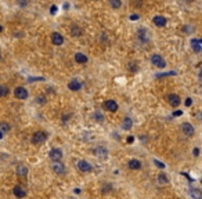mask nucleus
I'll return each instance as SVG.
<instances>
[{
  "label": "nucleus",
  "instance_id": "1a4fd4ad",
  "mask_svg": "<svg viewBox=\"0 0 202 199\" xmlns=\"http://www.w3.org/2000/svg\"><path fill=\"white\" fill-rule=\"evenodd\" d=\"M76 166H78V169L80 172H85V173L92 170V165L89 162H86V160H79V162L76 163Z\"/></svg>",
  "mask_w": 202,
  "mask_h": 199
},
{
  "label": "nucleus",
  "instance_id": "c756f323",
  "mask_svg": "<svg viewBox=\"0 0 202 199\" xmlns=\"http://www.w3.org/2000/svg\"><path fill=\"white\" fill-rule=\"evenodd\" d=\"M57 10H58V9H57V6H51L50 13H51V14H55V13H57Z\"/></svg>",
  "mask_w": 202,
  "mask_h": 199
},
{
  "label": "nucleus",
  "instance_id": "20e7f679",
  "mask_svg": "<svg viewBox=\"0 0 202 199\" xmlns=\"http://www.w3.org/2000/svg\"><path fill=\"white\" fill-rule=\"evenodd\" d=\"M152 22H154V25H155V26L163 28V26H166L168 19H166V17H163V15H155V17L152 18Z\"/></svg>",
  "mask_w": 202,
  "mask_h": 199
},
{
  "label": "nucleus",
  "instance_id": "72a5a7b5",
  "mask_svg": "<svg viewBox=\"0 0 202 199\" xmlns=\"http://www.w3.org/2000/svg\"><path fill=\"white\" fill-rule=\"evenodd\" d=\"M193 152H194V156H198V155H199V149H198V148H194Z\"/></svg>",
  "mask_w": 202,
  "mask_h": 199
},
{
  "label": "nucleus",
  "instance_id": "6ab92c4d",
  "mask_svg": "<svg viewBox=\"0 0 202 199\" xmlns=\"http://www.w3.org/2000/svg\"><path fill=\"white\" fill-rule=\"evenodd\" d=\"M17 174H18L19 177H25L28 174V169L27 166H24V165H19V166H17Z\"/></svg>",
  "mask_w": 202,
  "mask_h": 199
},
{
  "label": "nucleus",
  "instance_id": "0eeeda50",
  "mask_svg": "<svg viewBox=\"0 0 202 199\" xmlns=\"http://www.w3.org/2000/svg\"><path fill=\"white\" fill-rule=\"evenodd\" d=\"M104 108H105L108 112H116V111H118V104H116V101H114V100H107L105 102H104Z\"/></svg>",
  "mask_w": 202,
  "mask_h": 199
},
{
  "label": "nucleus",
  "instance_id": "ddd939ff",
  "mask_svg": "<svg viewBox=\"0 0 202 199\" xmlns=\"http://www.w3.org/2000/svg\"><path fill=\"white\" fill-rule=\"evenodd\" d=\"M53 170H54V173H57V174H64L65 173L64 165H62L60 160H57V162L53 163Z\"/></svg>",
  "mask_w": 202,
  "mask_h": 199
},
{
  "label": "nucleus",
  "instance_id": "c9c22d12",
  "mask_svg": "<svg viewBox=\"0 0 202 199\" xmlns=\"http://www.w3.org/2000/svg\"><path fill=\"white\" fill-rule=\"evenodd\" d=\"M181 113H183V112H181V111H176V112H175V116H180Z\"/></svg>",
  "mask_w": 202,
  "mask_h": 199
},
{
  "label": "nucleus",
  "instance_id": "ea45409f",
  "mask_svg": "<svg viewBox=\"0 0 202 199\" xmlns=\"http://www.w3.org/2000/svg\"><path fill=\"white\" fill-rule=\"evenodd\" d=\"M201 76H202V69H201Z\"/></svg>",
  "mask_w": 202,
  "mask_h": 199
},
{
  "label": "nucleus",
  "instance_id": "9b49d317",
  "mask_svg": "<svg viewBox=\"0 0 202 199\" xmlns=\"http://www.w3.org/2000/svg\"><path fill=\"white\" fill-rule=\"evenodd\" d=\"M68 89L72 91H79L82 89V84H80V82L78 79H72V80L68 83Z\"/></svg>",
  "mask_w": 202,
  "mask_h": 199
},
{
  "label": "nucleus",
  "instance_id": "a211bd4d",
  "mask_svg": "<svg viewBox=\"0 0 202 199\" xmlns=\"http://www.w3.org/2000/svg\"><path fill=\"white\" fill-rule=\"evenodd\" d=\"M69 32H71V35L75 37H78V36H82V29L78 26V25H72L71 26V29H69Z\"/></svg>",
  "mask_w": 202,
  "mask_h": 199
},
{
  "label": "nucleus",
  "instance_id": "4c0bfd02",
  "mask_svg": "<svg viewBox=\"0 0 202 199\" xmlns=\"http://www.w3.org/2000/svg\"><path fill=\"white\" fill-rule=\"evenodd\" d=\"M1 31H3V26H1V25H0V32H1Z\"/></svg>",
  "mask_w": 202,
  "mask_h": 199
},
{
  "label": "nucleus",
  "instance_id": "aec40b11",
  "mask_svg": "<svg viewBox=\"0 0 202 199\" xmlns=\"http://www.w3.org/2000/svg\"><path fill=\"white\" fill-rule=\"evenodd\" d=\"M190 195H191V198L193 199H202V192L197 188H193V190H190Z\"/></svg>",
  "mask_w": 202,
  "mask_h": 199
},
{
  "label": "nucleus",
  "instance_id": "7ed1b4c3",
  "mask_svg": "<svg viewBox=\"0 0 202 199\" xmlns=\"http://www.w3.org/2000/svg\"><path fill=\"white\" fill-rule=\"evenodd\" d=\"M166 100H168V102H169L170 107H173V108H176V107H179L180 102H181V100H180V97L177 94H175V93H172V94H169L168 97H166Z\"/></svg>",
  "mask_w": 202,
  "mask_h": 199
},
{
  "label": "nucleus",
  "instance_id": "a19ab883",
  "mask_svg": "<svg viewBox=\"0 0 202 199\" xmlns=\"http://www.w3.org/2000/svg\"><path fill=\"white\" fill-rule=\"evenodd\" d=\"M0 58H1V54H0Z\"/></svg>",
  "mask_w": 202,
  "mask_h": 199
},
{
  "label": "nucleus",
  "instance_id": "f257e3e1",
  "mask_svg": "<svg viewBox=\"0 0 202 199\" xmlns=\"http://www.w3.org/2000/svg\"><path fill=\"white\" fill-rule=\"evenodd\" d=\"M151 64L156 68H165L166 67V61L163 59V57L159 54H152L151 55Z\"/></svg>",
  "mask_w": 202,
  "mask_h": 199
},
{
  "label": "nucleus",
  "instance_id": "f704fd0d",
  "mask_svg": "<svg viewBox=\"0 0 202 199\" xmlns=\"http://www.w3.org/2000/svg\"><path fill=\"white\" fill-rule=\"evenodd\" d=\"M133 141H134V137L133 136H129L128 137V142H129V144H130V142H133Z\"/></svg>",
  "mask_w": 202,
  "mask_h": 199
},
{
  "label": "nucleus",
  "instance_id": "2f4dec72",
  "mask_svg": "<svg viewBox=\"0 0 202 199\" xmlns=\"http://www.w3.org/2000/svg\"><path fill=\"white\" fill-rule=\"evenodd\" d=\"M191 104H193V100H191V98H187V100H186V105H187V107H190Z\"/></svg>",
  "mask_w": 202,
  "mask_h": 199
},
{
  "label": "nucleus",
  "instance_id": "423d86ee",
  "mask_svg": "<svg viewBox=\"0 0 202 199\" xmlns=\"http://www.w3.org/2000/svg\"><path fill=\"white\" fill-rule=\"evenodd\" d=\"M49 156H50V159L53 160V162L61 160V158H62V151H61V149H58V148H53V149L50 151Z\"/></svg>",
  "mask_w": 202,
  "mask_h": 199
},
{
  "label": "nucleus",
  "instance_id": "f8f14e48",
  "mask_svg": "<svg viewBox=\"0 0 202 199\" xmlns=\"http://www.w3.org/2000/svg\"><path fill=\"white\" fill-rule=\"evenodd\" d=\"M137 37L140 39L141 43H145L148 40V31L147 29H144V28H140L137 31Z\"/></svg>",
  "mask_w": 202,
  "mask_h": 199
},
{
  "label": "nucleus",
  "instance_id": "9d476101",
  "mask_svg": "<svg viewBox=\"0 0 202 199\" xmlns=\"http://www.w3.org/2000/svg\"><path fill=\"white\" fill-rule=\"evenodd\" d=\"M181 131H183L184 134H186V136H194V127L191 126V125H190V123H183V125H181Z\"/></svg>",
  "mask_w": 202,
  "mask_h": 199
},
{
  "label": "nucleus",
  "instance_id": "dca6fc26",
  "mask_svg": "<svg viewBox=\"0 0 202 199\" xmlns=\"http://www.w3.org/2000/svg\"><path fill=\"white\" fill-rule=\"evenodd\" d=\"M75 61L78 64H86L89 61V58H87V55H85L83 53H76L75 54Z\"/></svg>",
  "mask_w": 202,
  "mask_h": 199
},
{
  "label": "nucleus",
  "instance_id": "f03ea898",
  "mask_svg": "<svg viewBox=\"0 0 202 199\" xmlns=\"http://www.w3.org/2000/svg\"><path fill=\"white\" fill-rule=\"evenodd\" d=\"M47 137H49V134L44 133V131H36L32 136V142L33 144H42V142H44L47 140Z\"/></svg>",
  "mask_w": 202,
  "mask_h": 199
},
{
  "label": "nucleus",
  "instance_id": "79ce46f5",
  "mask_svg": "<svg viewBox=\"0 0 202 199\" xmlns=\"http://www.w3.org/2000/svg\"><path fill=\"white\" fill-rule=\"evenodd\" d=\"M201 184H202V180H201Z\"/></svg>",
  "mask_w": 202,
  "mask_h": 199
},
{
  "label": "nucleus",
  "instance_id": "412c9836",
  "mask_svg": "<svg viewBox=\"0 0 202 199\" xmlns=\"http://www.w3.org/2000/svg\"><path fill=\"white\" fill-rule=\"evenodd\" d=\"M191 47L194 49V51H201V50H202V46H201V42H199V39H193V40H191Z\"/></svg>",
  "mask_w": 202,
  "mask_h": 199
},
{
  "label": "nucleus",
  "instance_id": "f3484780",
  "mask_svg": "<svg viewBox=\"0 0 202 199\" xmlns=\"http://www.w3.org/2000/svg\"><path fill=\"white\" fill-rule=\"evenodd\" d=\"M129 168L132 169V170H138V169L141 168V162L137 160V159H130L129 160Z\"/></svg>",
  "mask_w": 202,
  "mask_h": 199
},
{
  "label": "nucleus",
  "instance_id": "2eb2a0df",
  "mask_svg": "<svg viewBox=\"0 0 202 199\" xmlns=\"http://www.w3.org/2000/svg\"><path fill=\"white\" fill-rule=\"evenodd\" d=\"M14 195L17 196V198H24L25 195H27V192H25V190H24L21 185H15L14 187V190H13Z\"/></svg>",
  "mask_w": 202,
  "mask_h": 199
},
{
  "label": "nucleus",
  "instance_id": "e433bc0d",
  "mask_svg": "<svg viewBox=\"0 0 202 199\" xmlns=\"http://www.w3.org/2000/svg\"><path fill=\"white\" fill-rule=\"evenodd\" d=\"M3 134H4V133H1V131H0V140L3 138Z\"/></svg>",
  "mask_w": 202,
  "mask_h": 199
},
{
  "label": "nucleus",
  "instance_id": "393cba45",
  "mask_svg": "<svg viewBox=\"0 0 202 199\" xmlns=\"http://www.w3.org/2000/svg\"><path fill=\"white\" fill-rule=\"evenodd\" d=\"M9 130H10L9 123H4V122L0 123V131H1V133H9Z\"/></svg>",
  "mask_w": 202,
  "mask_h": 199
},
{
  "label": "nucleus",
  "instance_id": "5701e85b",
  "mask_svg": "<svg viewBox=\"0 0 202 199\" xmlns=\"http://www.w3.org/2000/svg\"><path fill=\"white\" fill-rule=\"evenodd\" d=\"M10 93L9 87L4 86V84H0V97H7Z\"/></svg>",
  "mask_w": 202,
  "mask_h": 199
},
{
  "label": "nucleus",
  "instance_id": "6e6552de",
  "mask_svg": "<svg viewBox=\"0 0 202 199\" xmlns=\"http://www.w3.org/2000/svg\"><path fill=\"white\" fill-rule=\"evenodd\" d=\"M51 42H53V44H55V46H61L64 43V37H62L61 33L54 32V33H51Z\"/></svg>",
  "mask_w": 202,
  "mask_h": 199
},
{
  "label": "nucleus",
  "instance_id": "7c9ffc66",
  "mask_svg": "<svg viewBox=\"0 0 202 199\" xmlns=\"http://www.w3.org/2000/svg\"><path fill=\"white\" fill-rule=\"evenodd\" d=\"M18 4L19 6H27L28 1H27V0H18Z\"/></svg>",
  "mask_w": 202,
  "mask_h": 199
},
{
  "label": "nucleus",
  "instance_id": "cd10ccee",
  "mask_svg": "<svg viewBox=\"0 0 202 199\" xmlns=\"http://www.w3.org/2000/svg\"><path fill=\"white\" fill-rule=\"evenodd\" d=\"M94 118H96L97 120H98V122H102V119H104V118H102V115H100L98 112L94 113Z\"/></svg>",
  "mask_w": 202,
  "mask_h": 199
},
{
  "label": "nucleus",
  "instance_id": "b1692460",
  "mask_svg": "<svg viewBox=\"0 0 202 199\" xmlns=\"http://www.w3.org/2000/svg\"><path fill=\"white\" fill-rule=\"evenodd\" d=\"M110 4L112 9H120L122 6V0H110Z\"/></svg>",
  "mask_w": 202,
  "mask_h": 199
},
{
  "label": "nucleus",
  "instance_id": "4be33fe9",
  "mask_svg": "<svg viewBox=\"0 0 202 199\" xmlns=\"http://www.w3.org/2000/svg\"><path fill=\"white\" fill-rule=\"evenodd\" d=\"M133 126V120L130 118H125L123 119V123H122V127H123L125 130H130Z\"/></svg>",
  "mask_w": 202,
  "mask_h": 199
},
{
  "label": "nucleus",
  "instance_id": "c85d7f7f",
  "mask_svg": "<svg viewBox=\"0 0 202 199\" xmlns=\"http://www.w3.org/2000/svg\"><path fill=\"white\" fill-rule=\"evenodd\" d=\"M37 102H39V104H44V102H46V100H44V97H43V95H40V97L37 98Z\"/></svg>",
  "mask_w": 202,
  "mask_h": 199
},
{
  "label": "nucleus",
  "instance_id": "39448f33",
  "mask_svg": "<svg viewBox=\"0 0 202 199\" xmlns=\"http://www.w3.org/2000/svg\"><path fill=\"white\" fill-rule=\"evenodd\" d=\"M14 95H15L18 100H27L28 98V90L19 86V87H17V89L14 90Z\"/></svg>",
  "mask_w": 202,
  "mask_h": 199
},
{
  "label": "nucleus",
  "instance_id": "473e14b6",
  "mask_svg": "<svg viewBox=\"0 0 202 199\" xmlns=\"http://www.w3.org/2000/svg\"><path fill=\"white\" fill-rule=\"evenodd\" d=\"M130 19H132V21H134V19H138V15H137V14H133V15H130Z\"/></svg>",
  "mask_w": 202,
  "mask_h": 199
},
{
  "label": "nucleus",
  "instance_id": "58836bf2",
  "mask_svg": "<svg viewBox=\"0 0 202 199\" xmlns=\"http://www.w3.org/2000/svg\"><path fill=\"white\" fill-rule=\"evenodd\" d=\"M183 1H193V0H183Z\"/></svg>",
  "mask_w": 202,
  "mask_h": 199
},
{
  "label": "nucleus",
  "instance_id": "bb28decb",
  "mask_svg": "<svg viewBox=\"0 0 202 199\" xmlns=\"http://www.w3.org/2000/svg\"><path fill=\"white\" fill-rule=\"evenodd\" d=\"M154 163H155V166H156V168H159V169H163V168H165V165H163L162 162H159V160H156V159L154 160Z\"/></svg>",
  "mask_w": 202,
  "mask_h": 199
},
{
  "label": "nucleus",
  "instance_id": "4468645a",
  "mask_svg": "<svg viewBox=\"0 0 202 199\" xmlns=\"http://www.w3.org/2000/svg\"><path fill=\"white\" fill-rule=\"evenodd\" d=\"M93 154L96 155V156H98V158H107L108 152H107V149L104 147H97V148H94Z\"/></svg>",
  "mask_w": 202,
  "mask_h": 199
},
{
  "label": "nucleus",
  "instance_id": "a878e982",
  "mask_svg": "<svg viewBox=\"0 0 202 199\" xmlns=\"http://www.w3.org/2000/svg\"><path fill=\"white\" fill-rule=\"evenodd\" d=\"M158 178H159V181H161V183H168V181H169L165 174H159V176H158Z\"/></svg>",
  "mask_w": 202,
  "mask_h": 199
}]
</instances>
